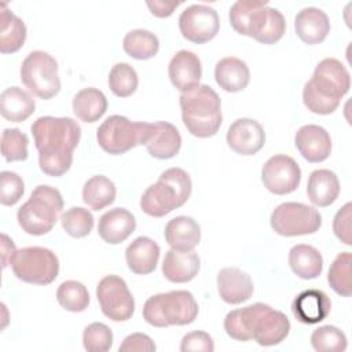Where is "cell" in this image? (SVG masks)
I'll return each mask as SVG.
<instances>
[{
	"label": "cell",
	"instance_id": "6da1fadb",
	"mask_svg": "<svg viewBox=\"0 0 352 352\" xmlns=\"http://www.w3.org/2000/svg\"><path fill=\"white\" fill-rule=\"evenodd\" d=\"M40 169L54 177L65 175L73 164V151L80 143L81 128L70 117H38L32 124Z\"/></svg>",
	"mask_w": 352,
	"mask_h": 352
},
{
	"label": "cell",
	"instance_id": "7a4b0ae2",
	"mask_svg": "<svg viewBox=\"0 0 352 352\" xmlns=\"http://www.w3.org/2000/svg\"><path fill=\"white\" fill-rule=\"evenodd\" d=\"M224 330L232 340H254L261 346H272L287 337L290 320L268 304L254 302L230 311L224 318Z\"/></svg>",
	"mask_w": 352,
	"mask_h": 352
},
{
	"label": "cell",
	"instance_id": "3957f363",
	"mask_svg": "<svg viewBox=\"0 0 352 352\" xmlns=\"http://www.w3.org/2000/svg\"><path fill=\"white\" fill-rule=\"evenodd\" d=\"M179 103L183 124L192 136L205 139L219 132L223 122L221 100L213 88L199 84L182 94Z\"/></svg>",
	"mask_w": 352,
	"mask_h": 352
},
{
	"label": "cell",
	"instance_id": "277c9868",
	"mask_svg": "<svg viewBox=\"0 0 352 352\" xmlns=\"http://www.w3.org/2000/svg\"><path fill=\"white\" fill-rule=\"evenodd\" d=\"M198 302L187 290L158 293L146 300L143 319L154 327L186 326L198 316Z\"/></svg>",
	"mask_w": 352,
	"mask_h": 352
},
{
	"label": "cell",
	"instance_id": "5b68a950",
	"mask_svg": "<svg viewBox=\"0 0 352 352\" xmlns=\"http://www.w3.org/2000/svg\"><path fill=\"white\" fill-rule=\"evenodd\" d=\"M62 209L63 198L59 190L40 184L32 191L30 198L18 209V224L29 235H44L54 228Z\"/></svg>",
	"mask_w": 352,
	"mask_h": 352
},
{
	"label": "cell",
	"instance_id": "8992f818",
	"mask_svg": "<svg viewBox=\"0 0 352 352\" xmlns=\"http://www.w3.org/2000/svg\"><path fill=\"white\" fill-rule=\"evenodd\" d=\"M153 129V122H132L124 116L107 117L96 131V140L103 151L120 155L136 146L146 144Z\"/></svg>",
	"mask_w": 352,
	"mask_h": 352
},
{
	"label": "cell",
	"instance_id": "52a82bcc",
	"mask_svg": "<svg viewBox=\"0 0 352 352\" xmlns=\"http://www.w3.org/2000/svg\"><path fill=\"white\" fill-rule=\"evenodd\" d=\"M21 81L34 96L48 100L60 91L58 62L44 51H32L21 65Z\"/></svg>",
	"mask_w": 352,
	"mask_h": 352
},
{
	"label": "cell",
	"instance_id": "ba28073f",
	"mask_svg": "<svg viewBox=\"0 0 352 352\" xmlns=\"http://www.w3.org/2000/svg\"><path fill=\"white\" fill-rule=\"evenodd\" d=\"M10 264L19 280L32 285H50L59 274L56 254L43 246H28L16 250Z\"/></svg>",
	"mask_w": 352,
	"mask_h": 352
},
{
	"label": "cell",
	"instance_id": "9c48e42d",
	"mask_svg": "<svg viewBox=\"0 0 352 352\" xmlns=\"http://www.w3.org/2000/svg\"><path fill=\"white\" fill-rule=\"evenodd\" d=\"M272 230L282 236H300L315 234L322 226L320 213L301 202H283L270 217Z\"/></svg>",
	"mask_w": 352,
	"mask_h": 352
},
{
	"label": "cell",
	"instance_id": "30bf717a",
	"mask_svg": "<svg viewBox=\"0 0 352 352\" xmlns=\"http://www.w3.org/2000/svg\"><path fill=\"white\" fill-rule=\"evenodd\" d=\"M96 298L103 315L114 322H125L135 312L133 296L126 282L117 275H107L99 280Z\"/></svg>",
	"mask_w": 352,
	"mask_h": 352
},
{
	"label": "cell",
	"instance_id": "8fae6325",
	"mask_svg": "<svg viewBox=\"0 0 352 352\" xmlns=\"http://www.w3.org/2000/svg\"><path fill=\"white\" fill-rule=\"evenodd\" d=\"M307 84L320 96L340 102L351 88V76L345 66L336 58L320 60Z\"/></svg>",
	"mask_w": 352,
	"mask_h": 352
},
{
	"label": "cell",
	"instance_id": "7c38bea8",
	"mask_svg": "<svg viewBox=\"0 0 352 352\" xmlns=\"http://www.w3.org/2000/svg\"><path fill=\"white\" fill-rule=\"evenodd\" d=\"M179 29L186 40L194 44H205L219 33L217 11L205 4L188 6L179 16Z\"/></svg>",
	"mask_w": 352,
	"mask_h": 352
},
{
	"label": "cell",
	"instance_id": "4fadbf2b",
	"mask_svg": "<svg viewBox=\"0 0 352 352\" xmlns=\"http://www.w3.org/2000/svg\"><path fill=\"white\" fill-rule=\"evenodd\" d=\"M261 182L270 192L286 195L298 188L301 169L292 157L276 154L263 165Z\"/></svg>",
	"mask_w": 352,
	"mask_h": 352
},
{
	"label": "cell",
	"instance_id": "5bb4252c",
	"mask_svg": "<svg viewBox=\"0 0 352 352\" xmlns=\"http://www.w3.org/2000/svg\"><path fill=\"white\" fill-rule=\"evenodd\" d=\"M228 147L241 155H254L265 143L264 128L253 118L235 120L226 135Z\"/></svg>",
	"mask_w": 352,
	"mask_h": 352
},
{
	"label": "cell",
	"instance_id": "9a60e30c",
	"mask_svg": "<svg viewBox=\"0 0 352 352\" xmlns=\"http://www.w3.org/2000/svg\"><path fill=\"white\" fill-rule=\"evenodd\" d=\"M184 204L175 187L161 176L157 183L146 188L140 198V209L151 217H164Z\"/></svg>",
	"mask_w": 352,
	"mask_h": 352
},
{
	"label": "cell",
	"instance_id": "2e32d148",
	"mask_svg": "<svg viewBox=\"0 0 352 352\" xmlns=\"http://www.w3.org/2000/svg\"><path fill=\"white\" fill-rule=\"evenodd\" d=\"M294 144L298 153L311 164L323 162L331 153L330 133L320 125H302L294 136Z\"/></svg>",
	"mask_w": 352,
	"mask_h": 352
},
{
	"label": "cell",
	"instance_id": "e0dca14e",
	"mask_svg": "<svg viewBox=\"0 0 352 352\" xmlns=\"http://www.w3.org/2000/svg\"><path fill=\"white\" fill-rule=\"evenodd\" d=\"M286 32L283 15L272 7H263L253 12L248 25V36L261 44L278 43Z\"/></svg>",
	"mask_w": 352,
	"mask_h": 352
},
{
	"label": "cell",
	"instance_id": "ac0fdd59",
	"mask_svg": "<svg viewBox=\"0 0 352 352\" xmlns=\"http://www.w3.org/2000/svg\"><path fill=\"white\" fill-rule=\"evenodd\" d=\"M168 74L172 85L182 94L188 92L199 85L202 66L198 55L191 51H177L168 66Z\"/></svg>",
	"mask_w": 352,
	"mask_h": 352
},
{
	"label": "cell",
	"instance_id": "d6986e66",
	"mask_svg": "<svg viewBox=\"0 0 352 352\" xmlns=\"http://www.w3.org/2000/svg\"><path fill=\"white\" fill-rule=\"evenodd\" d=\"M253 282L249 274L238 267L221 268L217 274V292L220 298L231 305L242 304L253 296Z\"/></svg>",
	"mask_w": 352,
	"mask_h": 352
},
{
	"label": "cell",
	"instance_id": "ffe728a7",
	"mask_svg": "<svg viewBox=\"0 0 352 352\" xmlns=\"http://www.w3.org/2000/svg\"><path fill=\"white\" fill-rule=\"evenodd\" d=\"M331 311L329 296L319 289H307L297 294L292 304L294 318L304 324H315L324 320Z\"/></svg>",
	"mask_w": 352,
	"mask_h": 352
},
{
	"label": "cell",
	"instance_id": "44dd1931",
	"mask_svg": "<svg viewBox=\"0 0 352 352\" xmlns=\"http://www.w3.org/2000/svg\"><path fill=\"white\" fill-rule=\"evenodd\" d=\"M136 228L133 214L125 208H114L103 213L98 223L99 236L109 245H118L129 238Z\"/></svg>",
	"mask_w": 352,
	"mask_h": 352
},
{
	"label": "cell",
	"instance_id": "7402d4cb",
	"mask_svg": "<svg viewBox=\"0 0 352 352\" xmlns=\"http://www.w3.org/2000/svg\"><path fill=\"white\" fill-rule=\"evenodd\" d=\"M294 30L302 43L319 44L326 40L330 32V21L320 8L305 7L294 18Z\"/></svg>",
	"mask_w": 352,
	"mask_h": 352
},
{
	"label": "cell",
	"instance_id": "603a6c76",
	"mask_svg": "<svg viewBox=\"0 0 352 352\" xmlns=\"http://www.w3.org/2000/svg\"><path fill=\"white\" fill-rule=\"evenodd\" d=\"M199 267L201 260L195 252H180L170 249L165 253L162 261V274L169 282L187 283L198 275Z\"/></svg>",
	"mask_w": 352,
	"mask_h": 352
},
{
	"label": "cell",
	"instance_id": "cb8c5ba5",
	"mask_svg": "<svg viewBox=\"0 0 352 352\" xmlns=\"http://www.w3.org/2000/svg\"><path fill=\"white\" fill-rule=\"evenodd\" d=\"M161 249L155 241L148 236H138L125 250V261L128 268L136 275L151 274L160 258Z\"/></svg>",
	"mask_w": 352,
	"mask_h": 352
},
{
	"label": "cell",
	"instance_id": "d4e9b609",
	"mask_svg": "<svg viewBox=\"0 0 352 352\" xmlns=\"http://www.w3.org/2000/svg\"><path fill=\"white\" fill-rule=\"evenodd\" d=\"M144 146L151 157L157 160H169L180 151L182 136L177 128L170 122H153L151 135Z\"/></svg>",
	"mask_w": 352,
	"mask_h": 352
},
{
	"label": "cell",
	"instance_id": "484cf974",
	"mask_svg": "<svg viewBox=\"0 0 352 352\" xmlns=\"http://www.w3.org/2000/svg\"><path fill=\"white\" fill-rule=\"evenodd\" d=\"M164 235L170 249L188 252L198 246L201 241V227L190 216H176L166 223Z\"/></svg>",
	"mask_w": 352,
	"mask_h": 352
},
{
	"label": "cell",
	"instance_id": "4316f807",
	"mask_svg": "<svg viewBox=\"0 0 352 352\" xmlns=\"http://www.w3.org/2000/svg\"><path fill=\"white\" fill-rule=\"evenodd\" d=\"M340 194V182L330 169H315L311 172L307 183V195L309 201L319 208L330 206Z\"/></svg>",
	"mask_w": 352,
	"mask_h": 352
},
{
	"label": "cell",
	"instance_id": "83f0119b",
	"mask_svg": "<svg viewBox=\"0 0 352 352\" xmlns=\"http://www.w3.org/2000/svg\"><path fill=\"white\" fill-rule=\"evenodd\" d=\"M214 80L221 89L227 92H239L248 87L250 81V70L242 59L227 56L216 63Z\"/></svg>",
	"mask_w": 352,
	"mask_h": 352
},
{
	"label": "cell",
	"instance_id": "f1b7e54d",
	"mask_svg": "<svg viewBox=\"0 0 352 352\" xmlns=\"http://www.w3.org/2000/svg\"><path fill=\"white\" fill-rule=\"evenodd\" d=\"M34 99L19 87H8L0 95V113L7 121L22 122L34 113Z\"/></svg>",
	"mask_w": 352,
	"mask_h": 352
},
{
	"label": "cell",
	"instance_id": "f546056e",
	"mask_svg": "<svg viewBox=\"0 0 352 352\" xmlns=\"http://www.w3.org/2000/svg\"><path fill=\"white\" fill-rule=\"evenodd\" d=\"M26 33L25 22L3 3L0 6V52L14 54L19 51L25 44Z\"/></svg>",
	"mask_w": 352,
	"mask_h": 352
},
{
	"label": "cell",
	"instance_id": "4dcf8cb0",
	"mask_svg": "<svg viewBox=\"0 0 352 352\" xmlns=\"http://www.w3.org/2000/svg\"><path fill=\"white\" fill-rule=\"evenodd\" d=\"M289 265L301 279H315L323 271V257L320 252L305 243L294 245L289 250Z\"/></svg>",
	"mask_w": 352,
	"mask_h": 352
},
{
	"label": "cell",
	"instance_id": "1f68e13d",
	"mask_svg": "<svg viewBox=\"0 0 352 352\" xmlns=\"http://www.w3.org/2000/svg\"><path fill=\"white\" fill-rule=\"evenodd\" d=\"M107 110L104 94L94 87L78 91L73 98V113L82 122L98 121Z\"/></svg>",
	"mask_w": 352,
	"mask_h": 352
},
{
	"label": "cell",
	"instance_id": "d6a6232c",
	"mask_svg": "<svg viewBox=\"0 0 352 352\" xmlns=\"http://www.w3.org/2000/svg\"><path fill=\"white\" fill-rule=\"evenodd\" d=\"M116 194L114 183L103 175L92 176L82 187V201L92 210H102L111 205L116 199Z\"/></svg>",
	"mask_w": 352,
	"mask_h": 352
},
{
	"label": "cell",
	"instance_id": "836d02e7",
	"mask_svg": "<svg viewBox=\"0 0 352 352\" xmlns=\"http://www.w3.org/2000/svg\"><path fill=\"white\" fill-rule=\"evenodd\" d=\"M122 48L126 55L138 60H146L157 55L160 50L158 37L150 30L135 29L125 34Z\"/></svg>",
	"mask_w": 352,
	"mask_h": 352
},
{
	"label": "cell",
	"instance_id": "e575fe53",
	"mask_svg": "<svg viewBox=\"0 0 352 352\" xmlns=\"http://www.w3.org/2000/svg\"><path fill=\"white\" fill-rule=\"evenodd\" d=\"M352 256L349 252H341L333 260L329 272L327 282L330 287L342 297H349L352 293Z\"/></svg>",
	"mask_w": 352,
	"mask_h": 352
},
{
	"label": "cell",
	"instance_id": "d590c367",
	"mask_svg": "<svg viewBox=\"0 0 352 352\" xmlns=\"http://www.w3.org/2000/svg\"><path fill=\"white\" fill-rule=\"evenodd\" d=\"M59 305L69 312H82L88 308L89 293L78 280H65L56 290Z\"/></svg>",
	"mask_w": 352,
	"mask_h": 352
},
{
	"label": "cell",
	"instance_id": "8d00e7d4",
	"mask_svg": "<svg viewBox=\"0 0 352 352\" xmlns=\"http://www.w3.org/2000/svg\"><path fill=\"white\" fill-rule=\"evenodd\" d=\"M109 88L118 98H128L138 89L139 78L136 70L125 62L116 63L109 73Z\"/></svg>",
	"mask_w": 352,
	"mask_h": 352
},
{
	"label": "cell",
	"instance_id": "74e56055",
	"mask_svg": "<svg viewBox=\"0 0 352 352\" xmlns=\"http://www.w3.org/2000/svg\"><path fill=\"white\" fill-rule=\"evenodd\" d=\"M60 224L72 238H84L94 228V216L85 208L73 206L62 213Z\"/></svg>",
	"mask_w": 352,
	"mask_h": 352
},
{
	"label": "cell",
	"instance_id": "f35d334b",
	"mask_svg": "<svg viewBox=\"0 0 352 352\" xmlns=\"http://www.w3.org/2000/svg\"><path fill=\"white\" fill-rule=\"evenodd\" d=\"M311 345L318 352H344L348 341L346 336L338 327L326 324L312 331Z\"/></svg>",
	"mask_w": 352,
	"mask_h": 352
},
{
	"label": "cell",
	"instance_id": "ab89813d",
	"mask_svg": "<svg viewBox=\"0 0 352 352\" xmlns=\"http://www.w3.org/2000/svg\"><path fill=\"white\" fill-rule=\"evenodd\" d=\"M29 139L18 128H6L1 132V154L7 162L25 161L28 153Z\"/></svg>",
	"mask_w": 352,
	"mask_h": 352
},
{
	"label": "cell",
	"instance_id": "60d3db41",
	"mask_svg": "<svg viewBox=\"0 0 352 352\" xmlns=\"http://www.w3.org/2000/svg\"><path fill=\"white\" fill-rule=\"evenodd\" d=\"M82 345L88 352H106L113 345V331L100 322H94L84 329Z\"/></svg>",
	"mask_w": 352,
	"mask_h": 352
},
{
	"label": "cell",
	"instance_id": "b9f144b4",
	"mask_svg": "<svg viewBox=\"0 0 352 352\" xmlns=\"http://www.w3.org/2000/svg\"><path fill=\"white\" fill-rule=\"evenodd\" d=\"M265 6H268V1H256V0L235 1L231 6L228 12V19L232 29L242 36H248V25H249L250 16L253 15L254 11Z\"/></svg>",
	"mask_w": 352,
	"mask_h": 352
},
{
	"label": "cell",
	"instance_id": "7bdbcfd3",
	"mask_svg": "<svg viewBox=\"0 0 352 352\" xmlns=\"http://www.w3.org/2000/svg\"><path fill=\"white\" fill-rule=\"evenodd\" d=\"M1 194L0 202L4 206H14L22 198L25 192V184L22 177L11 170H3L0 173Z\"/></svg>",
	"mask_w": 352,
	"mask_h": 352
},
{
	"label": "cell",
	"instance_id": "ee69618b",
	"mask_svg": "<svg viewBox=\"0 0 352 352\" xmlns=\"http://www.w3.org/2000/svg\"><path fill=\"white\" fill-rule=\"evenodd\" d=\"M302 102L311 113L320 114V116L331 114L340 106V102L330 100V99H326V98L318 95L307 82L302 89Z\"/></svg>",
	"mask_w": 352,
	"mask_h": 352
},
{
	"label": "cell",
	"instance_id": "f6af8a7d",
	"mask_svg": "<svg viewBox=\"0 0 352 352\" xmlns=\"http://www.w3.org/2000/svg\"><path fill=\"white\" fill-rule=\"evenodd\" d=\"M351 223H352V204L346 202L341 209H338V212L333 219V232L336 238L346 246L352 245Z\"/></svg>",
	"mask_w": 352,
	"mask_h": 352
},
{
	"label": "cell",
	"instance_id": "bcb514c9",
	"mask_svg": "<svg viewBox=\"0 0 352 352\" xmlns=\"http://www.w3.org/2000/svg\"><path fill=\"white\" fill-rule=\"evenodd\" d=\"M182 352H213L214 342L213 338L201 330L187 333L180 342Z\"/></svg>",
	"mask_w": 352,
	"mask_h": 352
},
{
	"label": "cell",
	"instance_id": "7dc6e473",
	"mask_svg": "<svg viewBox=\"0 0 352 352\" xmlns=\"http://www.w3.org/2000/svg\"><path fill=\"white\" fill-rule=\"evenodd\" d=\"M157 349L154 341L144 333H132L124 338L120 352H154Z\"/></svg>",
	"mask_w": 352,
	"mask_h": 352
},
{
	"label": "cell",
	"instance_id": "c3c4849f",
	"mask_svg": "<svg viewBox=\"0 0 352 352\" xmlns=\"http://www.w3.org/2000/svg\"><path fill=\"white\" fill-rule=\"evenodd\" d=\"M150 12L157 16V18H168L173 14V11L180 6L179 1H161V0H154V1H147L146 3Z\"/></svg>",
	"mask_w": 352,
	"mask_h": 352
},
{
	"label": "cell",
	"instance_id": "681fc988",
	"mask_svg": "<svg viewBox=\"0 0 352 352\" xmlns=\"http://www.w3.org/2000/svg\"><path fill=\"white\" fill-rule=\"evenodd\" d=\"M15 252H16V248H15V245H14L12 239H10L6 234H1V256H3V268H6V267L11 263V260H12V257H14Z\"/></svg>",
	"mask_w": 352,
	"mask_h": 352
}]
</instances>
